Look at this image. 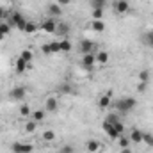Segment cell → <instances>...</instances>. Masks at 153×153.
<instances>
[{
  "label": "cell",
  "instance_id": "cell-1",
  "mask_svg": "<svg viewBox=\"0 0 153 153\" xmlns=\"http://www.w3.org/2000/svg\"><path fill=\"white\" fill-rule=\"evenodd\" d=\"M135 105H137V100H135V98H130V96H126V98H119V100L116 102V109H117L119 112H123V114L134 111Z\"/></svg>",
  "mask_w": 153,
  "mask_h": 153
},
{
  "label": "cell",
  "instance_id": "cell-2",
  "mask_svg": "<svg viewBox=\"0 0 153 153\" xmlns=\"http://www.w3.org/2000/svg\"><path fill=\"white\" fill-rule=\"evenodd\" d=\"M9 22H11V25H14L18 30H25V27H27V22H29V20H25V16H23V14L14 13V14L9 18Z\"/></svg>",
  "mask_w": 153,
  "mask_h": 153
},
{
  "label": "cell",
  "instance_id": "cell-3",
  "mask_svg": "<svg viewBox=\"0 0 153 153\" xmlns=\"http://www.w3.org/2000/svg\"><path fill=\"white\" fill-rule=\"evenodd\" d=\"M46 11H48V18L57 20V18H61V16H62V7H61L57 2L48 4V5H46Z\"/></svg>",
  "mask_w": 153,
  "mask_h": 153
},
{
  "label": "cell",
  "instance_id": "cell-4",
  "mask_svg": "<svg viewBox=\"0 0 153 153\" xmlns=\"http://www.w3.org/2000/svg\"><path fill=\"white\" fill-rule=\"evenodd\" d=\"M11 150H13V153H32L34 146L29 143H13Z\"/></svg>",
  "mask_w": 153,
  "mask_h": 153
},
{
  "label": "cell",
  "instance_id": "cell-5",
  "mask_svg": "<svg viewBox=\"0 0 153 153\" xmlns=\"http://www.w3.org/2000/svg\"><path fill=\"white\" fill-rule=\"evenodd\" d=\"M96 48V43L94 41H91V39H82L80 43H78V50L85 55V53H93V50Z\"/></svg>",
  "mask_w": 153,
  "mask_h": 153
},
{
  "label": "cell",
  "instance_id": "cell-6",
  "mask_svg": "<svg viewBox=\"0 0 153 153\" xmlns=\"http://www.w3.org/2000/svg\"><path fill=\"white\" fill-rule=\"evenodd\" d=\"M112 9L117 14H125V13H128L130 4H128V0H114L112 2Z\"/></svg>",
  "mask_w": 153,
  "mask_h": 153
},
{
  "label": "cell",
  "instance_id": "cell-7",
  "mask_svg": "<svg viewBox=\"0 0 153 153\" xmlns=\"http://www.w3.org/2000/svg\"><path fill=\"white\" fill-rule=\"evenodd\" d=\"M57 20H53V18H46V20H43V23H41V29L46 32V34H53L55 30H57V23H55Z\"/></svg>",
  "mask_w": 153,
  "mask_h": 153
},
{
  "label": "cell",
  "instance_id": "cell-8",
  "mask_svg": "<svg viewBox=\"0 0 153 153\" xmlns=\"http://www.w3.org/2000/svg\"><path fill=\"white\" fill-rule=\"evenodd\" d=\"M102 128L105 130V134L111 137V139H114L117 141V137H119V134H117V130L114 128V125L112 123H109V121H103V125H102Z\"/></svg>",
  "mask_w": 153,
  "mask_h": 153
},
{
  "label": "cell",
  "instance_id": "cell-9",
  "mask_svg": "<svg viewBox=\"0 0 153 153\" xmlns=\"http://www.w3.org/2000/svg\"><path fill=\"white\" fill-rule=\"evenodd\" d=\"M41 48H43V53H57V52H61V45H59V41L46 43V45H43Z\"/></svg>",
  "mask_w": 153,
  "mask_h": 153
},
{
  "label": "cell",
  "instance_id": "cell-10",
  "mask_svg": "<svg viewBox=\"0 0 153 153\" xmlns=\"http://www.w3.org/2000/svg\"><path fill=\"white\" fill-rule=\"evenodd\" d=\"M94 64H96V55H94V53H85V55L82 57V66H84V68L91 70Z\"/></svg>",
  "mask_w": 153,
  "mask_h": 153
},
{
  "label": "cell",
  "instance_id": "cell-11",
  "mask_svg": "<svg viewBox=\"0 0 153 153\" xmlns=\"http://www.w3.org/2000/svg\"><path fill=\"white\" fill-rule=\"evenodd\" d=\"M9 94H11V98H13V100L20 102V100H23V98H25V87H22V85H18V87H13Z\"/></svg>",
  "mask_w": 153,
  "mask_h": 153
},
{
  "label": "cell",
  "instance_id": "cell-12",
  "mask_svg": "<svg viewBox=\"0 0 153 153\" xmlns=\"http://www.w3.org/2000/svg\"><path fill=\"white\" fill-rule=\"evenodd\" d=\"M57 107H59V102H57V98H53V96H48V98H46V102H45V109H46L48 112H53V111H57Z\"/></svg>",
  "mask_w": 153,
  "mask_h": 153
},
{
  "label": "cell",
  "instance_id": "cell-13",
  "mask_svg": "<svg viewBox=\"0 0 153 153\" xmlns=\"http://www.w3.org/2000/svg\"><path fill=\"white\" fill-rule=\"evenodd\" d=\"M91 29L94 30V32H105V23H103V20H93L91 22Z\"/></svg>",
  "mask_w": 153,
  "mask_h": 153
},
{
  "label": "cell",
  "instance_id": "cell-14",
  "mask_svg": "<svg viewBox=\"0 0 153 153\" xmlns=\"http://www.w3.org/2000/svg\"><path fill=\"white\" fill-rule=\"evenodd\" d=\"M130 141H132L134 144H141V143H143V132L137 130V128H134L132 134H130Z\"/></svg>",
  "mask_w": 153,
  "mask_h": 153
},
{
  "label": "cell",
  "instance_id": "cell-15",
  "mask_svg": "<svg viewBox=\"0 0 153 153\" xmlns=\"http://www.w3.org/2000/svg\"><path fill=\"white\" fill-rule=\"evenodd\" d=\"M85 148H87V152H89V153H96V152H100V150H102V144H100L98 141H94V139H93V141H89V143L85 144Z\"/></svg>",
  "mask_w": 153,
  "mask_h": 153
},
{
  "label": "cell",
  "instance_id": "cell-16",
  "mask_svg": "<svg viewBox=\"0 0 153 153\" xmlns=\"http://www.w3.org/2000/svg\"><path fill=\"white\" fill-rule=\"evenodd\" d=\"M111 105H112V100H111L109 94H103V96L98 100V107H100V109H107V107H111Z\"/></svg>",
  "mask_w": 153,
  "mask_h": 153
},
{
  "label": "cell",
  "instance_id": "cell-17",
  "mask_svg": "<svg viewBox=\"0 0 153 153\" xmlns=\"http://www.w3.org/2000/svg\"><path fill=\"white\" fill-rule=\"evenodd\" d=\"M96 62H98V64H107V62H109V53H107L105 50L98 52V53H96Z\"/></svg>",
  "mask_w": 153,
  "mask_h": 153
},
{
  "label": "cell",
  "instance_id": "cell-18",
  "mask_svg": "<svg viewBox=\"0 0 153 153\" xmlns=\"http://www.w3.org/2000/svg\"><path fill=\"white\" fill-rule=\"evenodd\" d=\"M27 64H29V62H25L22 57H18V59H16V64H14V68H16V71H18V73H23V71L27 70Z\"/></svg>",
  "mask_w": 153,
  "mask_h": 153
},
{
  "label": "cell",
  "instance_id": "cell-19",
  "mask_svg": "<svg viewBox=\"0 0 153 153\" xmlns=\"http://www.w3.org/2000/svg\"><path fill=\"white\" fill-rule=\"evenodd\" d=\"M59 45H61V52H71V48H73L70 39H62V41H59Z\"/></svg>",
  "mask_w": 153,
  "mask_h": 153
},
{
  "label": "cell",
  "instance_id": "cell-20",
  "mask_svg": "<svg viewBox=\"0 0 153 153\" xmlns=\"http://www.w3.org/2000/svg\"><path fill=\"white\" fill-rule=\"evenodd\" d=\"M20 57H22V59H23L25 62H32V59H34V53H32L30 50H27V48H25V50H22Z\"/></svg>",
  "mask_w": 153,
  "mask_h": 153
},
{
  "label": "cell",
  "instance_id": "cell-21",
  "mask_svg": "<svg viewBox=\"0 0 153 153\" xmlns=\"http://www.w3.org/2000/svg\"><path fill=\"white\" fill-rule=\"evenodd\" d=\"M9 32H11V27H9L7 23H2V22H0V41L5 39V36H7Z\"/></svg>",
  "mask_w": 153,
  "mask_h": 153
},
{
  "label": "cell",
  "instance_id": "cell-22",
  "mask_svg": "<svg viewBox=\"0 0 153 153\" xmlns=\"http://www.w3.org/2000/svg\"><path fill=\"white\" fill-rule=\"evenodd\" d=\"M89 4H91V9H103L107 0H89Z\"/></svg>",
  "mask_w": 153,
  "mask_h": 153
},
{
  "label": "cell",
  "instance_id": "cell-23",
  "mask_svg": "<svg viewBox=\"0 0 153 153\" xmlns=\"http://www.w3.org/2000/svg\"><path fill=\"white\" fill-rule=\"evenodd\" d=\"M36 128H38V123H36L34 119L27 121V125H25V132H27V134H32V132H36Z\"/></svg>",
  "mask_w": 153,
  "mask_h": 153
},
{
  "label": "cell",
  "instance_id": "cell-24",
  "mask_svg": "<svg viewBox=\"0 0 153 153\" xmlns=\"http://www.w3.org/2000/svg\"><path fill=\"white\" fill-rule=\"evenodd\" d=\"M143 143H146L150 148H153V134H148V132H143Z\"/></svg>",
  "mask_w": 153,
  "mask_h": 153
},
{
  "label": "cell",
  "instance_id": "cell-25",
  "mask_svg": "<svg viewBox=\"0 0 153 153\" xmlns=\"http://www.w3.org/2000/svg\"><path fill=\"white\" fill-rule=\"evenodd\" d=\"M36 29H38V25L34 23V22H27V27H25V34H34L36 32Z\"/></svg>",
  "mask_w": 153,
  "mask_h": 153
},
{
  "label": "cell",
  "instance_id": "cell-26",
  "mask_svg": "<svg viewBox=\"0 0 153 153\" xmlns=\"http://www.w3.org/2000/svg\"><path fill=\"white\" fill-rule=\"evenodd\" d=\"M117 144H119V148H128L130 139H128V137H125V135H119V137H117Z\"/></svg>",
  "mask_w": 153,
  "mask_h": 153
},
{
  "label": "cell",
  "instance_id": "cell-27",
  "mask_svg": "<svg viewBox=\"0 0 153 153\" xmlns=\"http://www.w3.org/2000/svg\"><path fill=\"white\" fill-rule=\"evenodd\" d=\"M20 116H22V117H27V116H30V107H29L27 103L20 105Z\"/></svg>",
  "mask_w": 153,
  "mask_h": 153
},
{
  "label": "cell",
  "instance_id": "cell-28",
  "mask_svg": "<svg viewBox=\"0 0 153 153\" xmlns=\"http://www.w3.org/2000/svg\"><path fill=\"white\" fill-rule=\"evenodd\" d=\"M32 119H34L36 123L43 121V119H45V111H34V112H32Z\"/></svg>",
  "mask_w": 153,
  "mask_h": 153
},
{
  "label": "cell",
  "instance_id": "cell-29",
  "mask_svg": "<svg viewBox=\"0 0 153 153\" xmlns=\"http://www.w3.org/2000/svg\"><path fill=\"white\" fill-rule=\"evenodd\" d=\"M144 43H146V45H148V46H150V48H153V30H150V32H146V34H144Z\"/></svg>",
  "mask_w": 153,
  "mask_h": 153
},
{
  "label": "cell",
  "instance_id": "cell-30",
  "mask_svg": "<svg viewBox=\"0 0 153 153\" xmlns=\"http://www.w3.org/2000/svg\"><path fill=\"white\" fill-rule=\"evenodd\" d=\"M91 18H93V20H102V18H103V9H93Z\"/></svg>",
  "mask_w": 153,
  "mask_h": 153
},
{
  "label": "cell",
  "instance_id": "cell-31",
  "mask_svg": "<svg viewBox=\"0 0 153 153\" xmlns=\"http://www.w3.org/2000/svg\"><path fill=\"white\" fill-rule=\"evenodd\" d=\"M43 139L45 141H53L55 139V132L53 130H45L43 132Z\"/></svg>",
  "mask_w": 153,
  "mask_h": 153
},
{
  "label": "cell",
  "instance_id": "cell-32",
  "mask_svg": "<svg viewBox=\"0 0 153 153\" xmlns=\"http://www.w3.org/2000/svg\"><path fill=\"white\" fill-rule=\"evenodd\" d=\"M112 125H114V128L117 130V134H119V135H123V134H125V125H123L119 119H117V121H114Z\"/></svg>",
  "mask_w": 153,
  "mask_h": 153
},
{
  "label": "cell",
  "instance_id": "cell-33",
  "mask_svg": "<svg viewBox=\"0 0 153 153\" xmlns=\"http://www.w3.org/2000/svg\"><path fill=\"white\" fill-rule=\"evenodd\" d=\"M139 80L148 84V82H150V71H148V70H143V71L139 73Z\"/></svg>",
  "mask_w": 153,
  "mask_h": 153
},
{
  "label": "cell",
  "instance_id": "cell-34",
  "mask_svg": "<svg viewBox=\"0 0 153 153\" xmlns=\"http://www.w3.org/2000/svg\"><path fill=\"white\" fill-rule=\"evenodd\" d=\"M59 93H61V94H70V93H71V85H68V84H62V85L59 87Z\"/></svg>",
  "mask_w": 153,
  "mask_h": 153
},
{
  "label": "cell",
  "instance_id": "cell-35",
  "mask_svg": "<svg viewBox=\"0 0 153 153\" xmlns=\"http://www.w3.org/2000/svg\"><path fill=\"white\" fill-rule=\"evenodd\" d=\"M57 30H59L61 34H68L70 27H68V23H61V25H57Z\"/></svg>",
  "mask_w": 153,
  "mask_h": 153
},
{
  "label": "cell",
  "instance_id": "cell-36",
  "mask_svg": "<svg viewBox=\"0 0 153 153\" xmlns=\"http://www.w3.org/2000/svg\"><path fill=\"white\" fill-rule=\"evenodd\" d=\"M146 87H148V84H146V82H139V84H137V91H139V93H144V91H146Z\"/></svg>",
  "mask_w": 153,
  "mask_h": 153
},
{
  "label": "cell",
  "instance_id": "cell-37",
  "mask_svg": "<svg viewBox=\"0 0 153 153\" xmlns=\"http://www.w3.org/2000/svg\"><path fill=\"white\" fill-rule=\"evenodd\" d=\"M5 18H7V11L4 5H0V20H5Z\"/></svg>",
  "mask_w": 153,
  "mask_h": 153
},
{
  "label": "cell",
  "instance_id": "cell-38",
  "mask_svg": "<svg viewBox=\"0 0 153 153\" xmlns=\"http://www.w3.org/2000/svg\"><path fill=\"white\" fill-rule=\"evenodd\" d=\"M61 153H73V148L71 146H62L61 148Z\"/></svg>",
  "mask_w": 153,
  "mask_h": 153
},
{
  "label": "cell",
  "instance_id": "cell-39",
  "mask_svg": "<svg viewBox=\"0 0 153 153\" xmlns=\"http://www.w3.org/2000/svg\"><path fill=\"white\" fill-rule=\"evenodd\" d=\"M70 2H71V0H57V4H59L61 7H62V5H68Z\"/></svg>",
  "mask_w": 153,
  "mask_h": 153
},
{
  "label": "cell",
  "instance_id": "cell-40",
  "mask_svg": "<svg viewBox=\"0 0 153 153\" xmlns=\"http://www.w3.org/2000/svg\"><path fill=\"white\" fill-rule=\"evenodd\" d=\"M119 153H134V152H132V148H121Z\"/></svg>",
  "mask_w": 153,
  "mask_h": 153
},
{
  "label": "cell",
  "instance_id": "cell-41",
  "mask_svg": "<svg viewBox=\"0 0 153 153\" xmlns=\"http://www.w3.org/2000/svg\"><path fill=\"white\" fill-rule=\"evenodd\" d=\"M11 2H16V0H11Z\"/></svg>",
  "mask_w": 153,
  "mask_h": 153
}]
</instances>
